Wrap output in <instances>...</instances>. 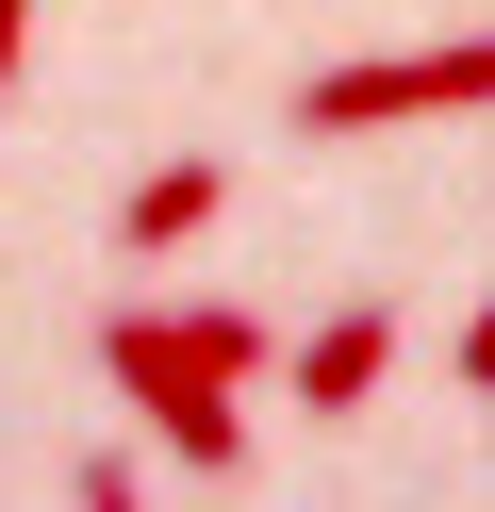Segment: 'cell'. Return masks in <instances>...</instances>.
Returning <instances> with one entry per match:
<instances>
[{"mask_svg": "<svg viewBox=\"0 0 495 512\" xmlns=\"http://www.w3.org/2000/svg\"><path fill=\"white\" fill-rule=\"evenodd\" d=\"M17 67H33V0H0V100H17Z\"/></svg>", "mask_w": 495, "mask_h": 512, "instance_id": "cell-7", "label": "cell"}, {"mask_svg": "<svg viewBox=\"0 0 495 512\" xmlns=\"http://www.w3.org/2000/svg\"><path fill=\"white\" fill-rule=\"evenodd\" d=\"M462 380H479V397H495V314H479V331H462Z\"/></svg>", "mask_w": 495, "mask_h": 512, "instance_id": "cell-8", "label": "cell"}, {"mask_svg": "<svg viewBox=\"0 0 495 512\" xmlns=\"http://www.w3.org/2000/svg\"><path fill=\"white\" fill-rule=\"evenodd\" d=\"M396 116H495V34H446V50H380V67H314L297 83V133H396Z\"/></svg>", "mask_w": 495, "mask_h": 512, "instance_id": "cell-2", "label": "cell"}, {"mask_svg": "<svg viewBox=\"0 0 495 512\" xmlns=\"http://www.w3.org/2000/svg\"><path fill=\"white\" fill-rule=\"evenodd\" d=\"M66 512H149V496H132V463H83V479H66Z\"/></svg>", "mask_w": 495, "mask_h": 512, "instance_id": "cell-6", "label": "cell"}, {"mask_svg": "<svg viewBox=\"0 0 495 512\" xmlns=\"http://www.w3.org/2000/svg\"><path fill=\"white\" fill-rule=\"evenodd\" d=\"M182 347H198L215 380H248V364H264V314H231V298H182Z\"/></svg>", "mask_w": 495, "mask_h": 512, "instance_id": "cell-5", "label": "cell"}, {"mask_svg": "<svg viewBox=\"0 0 495 512\" xmlns=\"http://www.w3.org/2000/svg\"><path fill=\"white\" fill-rule=\"evenodd\" d=\"M99 380H116V397L149 413V430L182 446L198 479H231V463H248V413H231V380L182 347V314H99Z\"/></svg>", "mask_w": 495, "mask_h": 512, "instance_id": "cell-1", "label": "cell"}, {"mask_svg": "<svg viewBox=\"0 0 495 512\" xmlns=\"http://www.w3.org/2000/svg\"><path fill=\"white\" fill-rule=\"evenodd\" d=\"M281 380H297V413H363L396 380V314L380 298H347V314H314V331L281 347Z\"/></svg>", "mask_w": 495, "mask_h": 512, "instance_id": "cell-3", "label": "cell"}, {"mask_svg": "<svg viewBox=\"0 0 495 512\" xmlns=\"http://www.w3.org/2000/svg\"><path fill=\"white\" fill-rule=\"evenodd\" d=\"M215 199H231V166H198V149H182V166H149V182L116 199V232H132V248H198V232H215Z\"/></svg>", "mask_w": 495, "mask_h": 512, "instance_id": "cell-4", "label": "cell"}]
</instances>
